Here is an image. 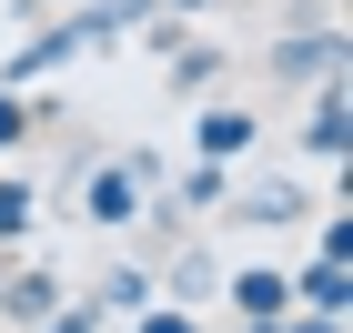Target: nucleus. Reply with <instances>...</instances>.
<instances>
[{"mask_svg": "<svg viewBox=\"0 0 353 333\" xmlns=\"http://www.w3.org/2000/svg\"><path fill=\"white\" fill-rule=\"evenodd\" d=\"M162 10H182V21H192V10H212V0H162Z\"/></svg>", "mask_w": 353, "mask_h": 333, "instance_id": "obj_16", "label": "nucleus"}, {"mask_svg": "<svg viewBox=\"0 0 353 333\" xmlns=\"http://www.w3.org/2000/svg\"><path fill=\"white\" fill-rule=\"evenodd\" d=\"M30 222H41V182L0 172V243H30Z\"/></svg>", "mask_w": 353, "mask_h": 333, "instance_id": "obj_9", "label": "nucleus"}, {"mask_svg": "<svg viewBox=\"0 0 353 333\" xmlns=\"http://www.w3.org/2000/svg\"><path fill=\"white\" fill-rule=\"evenodd\" d=\"M272 333H343V323H333V313H303V303H293V313H272Z\"/></svg>", "mask_w": 353, "mask_h": 333, "instance_id": "obj_15", "label": "nucleus"}, {"mask_svg": "<svg viewBox=\"0 0 353 333\" xmlns=\"http://www.w3.org/2000/svg\"><path fill=\"white\" fill-rule=\"evenodd\" d=\"M313 252H333V263H353V212H323V232H313Z\"/></svg>", "mask_w": 353, "mask_h": 333, "instance_id": "obj_14", "label": "nucleus"}, {"mask_svg": "<svg viewBox=\"0 0 353 333\" xmlns=\"http://www.w3.org/2000/svg\"><path fill=\"white\" fill-rule=\"evenodd\" d=\"M21 10H61V0H21Z\"/></svg>", "mask_w": 353, "mask_h": 333, "instance_id": "obj_17", "label": "nucleus"}, {"mask_svg": "<svg viewBox=\"0 0 353 333\" xmlns=\"http://www.w3.org/2000/svg\"><path fill=\"white\" fill-rule=\"evenodd\" d=\"M243 222H303V192L293 182H263V192H243Z\"/></svg>", "mask_w": 353, "mask_h": 333, "instance_id": "obj_11", "label": "nucleus"}, {"mask_svg": "<svg viewBox=\"0 0 353 333\" xmlns=\"http://www.w3.org/2000/svg\"><path fill=\"white\" fill-rule=\"evenodd\" d=\"M172 91H212V71H222V51H212V41H202V30H182V41H172Z\"/></svg>", "mask_w": 353, "mask_h": 333, "instance_id": "obj_8", "label": "nucleus"}, {"mask_svg": "<svg viewBox=\"0 0 353 333\" xmlns=\"http://www.w3.org/2000/svg\"><path fill=\"white\" fill-rule=\"evenodd\" d=\"M303 152L313 162H353V81H313V121H303Z\"/></svg>", "mask_w": 353, "mask_h": 333, "instance_id": "obj_2", "label": "nucleus"}, {"mask_svg": "<svg viewBox=\"0 0 353 333\" xmlns=\"http://www.w3.org/2000/svg\"><path fill=\"white\" fill-rule=\"evenodd\" d=\"M343 61H353V41L333 21L323 30H283V41H272V81H283V91H313V81H333Z\"/></svg>", "mask_w": 353, "mask_h": 333, "instance_id": "obj_1", "label": "nucleus"}, {"mask_svg": "<svg viewBox=\"0 0 353 333\" xmlns=\"http://www.w3.org/2000/svg\"><path fill=\"white\" fill-rule=\"evenodd\" d=\"M182 212H222V162H182Z\"/></svg>", "mask_w": 353, "mask_h": 333, "instance_id": "obj_10", "label": "nucleus"}, {"mask_svg": "<svg viewBox=\"0 0 353 333\" xmlns=\"http://www.w3.org/2000/svg\"><path fill=\"white\" fill-rule=\"evenodd\" d=\"M91 303H101L111 323H121V313H141V303H152V273H111L101 293H91Z\"/></svg>", "mask_w": 353, "mask_h": 333, "instance_id": "obj_12", "label": "nucleus"}, {"mask_svg": "<svg viewBox=\"0 0 353 333\" xmlns=\"http://www.w3.org/2000/svg\"><path fill=\"white\" fill-rule=\"evenodd\" d=\"M293 303H303V313H333V323H343V303H353V263L313 252V263L293 273Z\"/></svg>", "mask_w": 353, "mask_h": 333, "instance_id": "obj_6", "label": "nucleus"}, {"mask_svg": "<svg viewBox=\"0 0 353 333\" xmlns=\"http://www.w3.org/2000/svg\"><path fill=\"white\" fill-rule=\"evenodd\" d=\"M51 303H61V273H51V263H41V273H10V283H0V313H10V323H41Z\"/></svg>", "mask_w": 353, "mask_h": 333, "instance_id": "obj_7", "label": "nucleus"}, {"mask_svg": "<svg viewBox=\"0 0 353 333\" xmlns=\"http://www.w3.org/2000/svg\"><path fill=\"white\" fill-rule=\"evenodd\" d=\"M81 222H111V232L141 222V172H132V162H101V172L81 182Z\"/></svg>", "mask_w": 353, "mask_h": 333, "instance_id": "obj_5", "label": "nucleus"}, {"mask_svg": "<svg viewBox=\"0 0 353 333\" xmlns=\"http://www.w3.org/2000/svg\"><path fill=\"white\" fill-rule=\"evenodd\" d=\"M30 141V91H0V152H21Z\"/></svg>", "mask_w": 353, "mask_h": 333, "instance_id": "obj_13", "label": "nucleus"}, {"mask_svg": "<svg viewBox=\"0 0 353 333\" xmlns=\"http://www.w3.org/2000/svg\"><path fill=\"white\" fill-rule=\"evenodd\" d=\"M252 141H263V121H252V111H232V101H212L202 121H192V162H222V172H232Z\"/></svg>", "mask_w": 353, "mask_h": 333, "instance_id": "obj_3", "label": "nucleus"}, {"mask_svg": "<svg viewBox=\"0 0 353 333\" xmlns=\"http://www.w3.org/2000/svg\"><path fill=\"white\" fill-rule=\"evenodd\" d=\"M212 293L243 313V323H263V313H293V273H272V263H243V273H222Z\"/></svg>", "mask_w": 353, "mask_h": 333, "instance_id": "obj_4", "label": "nucleus"}]
</instances>
